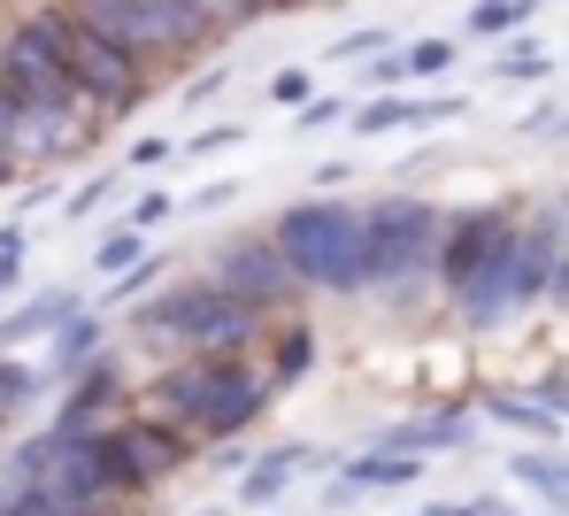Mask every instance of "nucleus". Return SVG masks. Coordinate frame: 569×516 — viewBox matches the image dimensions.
I'll return each instance as SVG.
<instances>
[{
    "label": "nucleus",
    "mask_w": 569,
    "mask_h": 516,
    "mask_svg": "<svg viewBox=\"0 0 569 516\" xmlns=\"http://www.w3.org/2000/svg\"><path fill=\"white\" fill-rule=\"evenodd\" d=\"M93 431H100V470H108L116 494H147V486H162V478L192 455V439L178 431V424H162V416H139V424H93Z\"/></svg>",
    "instance_id": "8"
},
{
    "label": "nucleus",
    "mask_w": 569,
    "mask_h": 516,
    "mask_svg": "<svg viewBox=\"0 0 569 516\" xmlns=\"http://www.w3.org/2000/svg\"><path fill=\"white\" fill-rule=\"evenodd\" d=\"M308 463H316V447H270V455L247 470V502H278V494L300 478V470H308Z\"/></svg>",
    "instance_id": "15"
},
{
    "label": "nucleus",
    "mask_w": 569,
    "mask_h": 516,
    "mask_svg": "<svg viewBox=\"0 0 569 516\" xmlns=\"http://www.w3.org/2000/svg\"><path fill=\"white\" fill-rule=\"evenodd\" d=\"M439 70H455V39H423V47H408V78H439Z\"/></svg>",
    "instance_id": "23"
},
{
    "label": "nucleus",
    "mask_w": 569,
    "mask_h": 516,
    "mask_svg": "<svg viewBox=\"0 0 569 516\" xmlns=\"http://www.w3.org/2000/svg\"><path fill=\"white\" fill-rule=\"evenodd\" d=\"M100 355V316H62V331H54V363H62V370H86V363H93Z\"/></svg>",
    "instance_id": "18"
},
{
    "label": "nucleus",
    "mask_w": 569,
    "mask_h": 516,
    "mask_svg": "<svg viewBox=\"0 0 569 516\" xmlns=\"http://www.w3.org/2000/svg\"><path fill=\"white\" fill-rule=\"evenodd\" d=\"M531 23V0H477L470 8V31H516Z\"/></svg>",
    "instance_id": "22"
},
{
    "label": "nucleus",
    "mask_w": 569,
    "mask_h": 516,
    "mask_svg": "<svg viewBox=\"0 0 569 516\" xmlns=\"http://www.w3.org/2000/svg\"><path fill=\"white\" fill-rule=\"evenodd\" d=\"M108 401H116V370H108V363H86V370H78V394H70V401H62V416H54V424H93L100 409H108Z\"/></svg>",
    "instance_id": "16"
},
{
    "label": "nucleus",
    "mask_w": 569,
    "mask_h": 516,
    "mask_svg": "<svg viewBox=\"0 0 569 516\" xmlns=\"http://www.w3.org/2000/svg\"><path fill=\"white\" fill-rule=\"evenodd\" d=\"M39 16V31L54 39V54L70 62V78L86 86V101L100 108V116H123V108H139V93H147V62L139 54H123L108 31H93L70 0H54V8H31Z\"/></svg>",
    "instance_id": "4"
},
{
    "label": "nucleus",
    "mask_w": 569,
    "mask_h": 516,
    "mask_svg": "<svg viewBox=\"0 0 569 516\" xmlns=\"http://www.w3.org/2000/svg\"><path fill=\"white\" fill-rule=\"evenodd\" d=\"M555 278H562V255L547 239H531V231L508 224V239L455 286V309L470 316V324H500V316L531 309L539 294H555Z\"/></svg>",
    "instance_id": "6"
},
{
    "label": "nucleus",
    "mask_w": 569,
    "mask_h": 516,
    "mask_svg": "<svg viewBox=\"0 0 569 516\" xmlns=\"http://www.w3.org/2000/svg\"><path fill=\"white\" fill-rule=\"evenodd\" d=\"M370 216V278H408L439 255V208L431 201H378L362 208Z\"/></svg>",
    "instance_id": "9"
},
{
    "label": "nucleus",
    "mask_w": 569,
    "mask_h": 516,
    "mask_svg": "<svg viewBox=\"0 0 569 516\" xmlns=\"http://www.w3.org/2000/svg\"><path fill=\"white\" fill-rule=\"evenodd\" d=\"M462 431H470V416H416V424H392L378 447H400V455H431V447H462Z\"/></svg>",
    "instance_id": "14"
},
{
    "label": "nucleus",
    "mask_w": 569,
    "mask_h": 516,
    "mask_svg": "<svg viewBox=\"0 0 569 516\" xmlns=\"http://www.w3.org/2000/svg\"><path fill=\"white\" fill-rule=\"evenodd\" d=\"M70 8H78L93 31H108L123 54H139V62H178V54H192V47L216 39L192 0H70Z\"/></svg>",
    "instance_id": "7"
},
{
    "label": "nucleus",
    "mask_w": 569,
    "mask_h": 516,
    "mask_svg": "<svg viewBox=\"0 0 569 516\" xmlns=\"http://www.w3.org/2000/svg\"><path fill=\"white\" fill-rule=\"evenodd\" d=\"M284 247V262L300 270V286H323V294H355L370 286V216L347 201H300L278 216L270 231Z\"/></svg>",
    "instance_id": "3"
},
{
    "label": "nucleus",
    "mask_w": 569,
    "mask_h": 516,
    "mask_svg": "<svg viewBox=\"0 0 569 516\" xmlns=\"http://www.w3.org/2000/svg\"><path fill=\"white\" fill-rule=\"evenodd\" d=\"M8 416H16V409H8V401H0V424H8Z\"/></svg>",
    "instance_id": "34"
},
{
    "label": "nucleus",
    "mask_w": 569,
    "mask_h": 516,
    "mask_svg": "<svg viewBox=\"0 0 569 516\" xmlns=\"http://www.w3.org/2000/svg\"><path fill=\"white\" fill-rule=\"evenodd\" d=\"M492 70H500V78H547V62H539V54H500Z\"/></svg>",
    "instance_id": "27"
},
{
    "label": "nucleus",
    "mask_w": 569,
    "mask_h": 516,
    "mask_svg": "<svg viewBox=\"0 0 569 516\" xmlns=\"http://www.w3.org/2000/svg\"><path fill=\"white\" fill-rule=\"evenodd\" d=\"M93 262L108 270V278H123L131 262H147V247H139V224H123V231H108V239H100V255H93Z\"/></svg>",
    "instance_id": "20"
},
{
    "label": "nucleus",
    "mask_w": 569,
    "mask_h": 516,
    "mask_svg": "<svg viewBox=\"0 0 569 516\" xmlns=\"http://www.w3.org/2000/svg\"><path fill=\"white\" fill-rule=\"evenodd\" d=\"M0 78L16 86V101L31 108V147H39V162L70 155V147L86 139V123L100 116V108L86 101V86L70 78V62L54 54V39L39 31V16H23V23L0 39Z\"/></svg>",
    "instance_id": "1"
},
{
    "label": "nucleus",
    "mask_w": 569,
    "mask_h": 516,
    "mask_svg": "<svg viewBox=\"0 0 569 516\" xmlns=\"http://www.w3.org/2000/svg\"><path fill=\"white\" fill-rule=\"evenodd\" d=\"M262 316L270 309H254L247 294H231L223 278H208V286H178V294L147 301L139 324L162 331V339H186L192 355H239V347L262 339Z\"/></svg>",
    "instance_id": "5"
},
{
    "label": "nucleus",
    "mask_w": 569,
    "mask_h": 516,
    "mask_svg": "<svg viewBox=\"0 0 569 516\" xmlns=\"http://www.w3.org/2000/svg\"><path fill=\"white\" fill-rule=\"evenodd\" d=\"M170 208H178V201H170V194H147V201L131 208V224H139V231H147V224H162V216H170Z\"/></svg>",
    "instance_id": "31"
},
{
    "label": "nucleus",
    "mask_w": 569,
    "mask_h": 516,
    "mask_svg": "<svg viewBox=\"0 0 569 516\" xmlns=\"http://www.w3.org/2000/svg\"><path fill=\"white\" fill-rule=\"evenodd\" d=\"M308 347H316L308 331H284V347H278V370H270V378H292V370L308 363Z\"/></svg>",
    "instance_id": "25"
},
{
    "label": "nucleus",
    "mask_w": 569,
    "mask_h": 516,
    "mask_svg": "<svg viewBox=\"0 0 569 516\" xmlns=\"http://www.w3.org/2000/svg\"><path fill=\"white\" fill-rule=\"evenodd\" d=\"M192 8H200V23H208V31H239V23L270 16L262 0H192Z\"/></svg>",
    "instance_id": "21"
},
{
    "label": "nucleus",
    "mask_w": 569,
    "mask_h": 516,
    "mask_svg": "<svg viewBox=\"0 0 569 516\" xmlns=\"http://www.w3.org/2000/svg\"><path fill=\"white\" fill-rule=\"evenodd\" d=\"M262 8H270V16H278V8H292V0H262Z\"/></svg>",
    "instance_id": "33"
},
{
    "label": "nucleus",
    "mask_w": 569,
    "mask_h": 516,
    "mask_svg": "<svg viewBox=\"0 0 569 516\" xmlns=\"http://www.w3.org/2000/svg\"><path fill=\"white\" fill-rule=\"evenodd\" d=\"M70 309H78V301H70L62 286H54V294H31V301H23L16 316H0V347H23V339H47V331H62V316H70Z\"/></svg>",
    "instance_id": "13"
},
{
    "label": "nucleus",
    "mask_w": 569,
    "mask_h": 516,
    "mask_svg": "<svg viewBox=\"0 0 569 516\" xmlns=\"http://www.w3.org/2000/svg\"><path fill=\"white\" fill-rule=\"evenodd\" d=\"M108 194H116V178H93L86 194H70V216H93V208L108 201Z\"/></svg>",
    "instance_id": "29"
},
{
    "label": "nucleus",
    "mask_w": 569,
    "mask_h": 516,
    "mask_svg": "<svg viewBox=\"0 0 569 516\" xmlns=\"http://www.w3.org/2000/svg\"><path fill=\"white\" fill-rule=\"evenodd\" d=\"M439 116H462V101H370L355 123L362 131H400V123H439Z\"/></svg>",
    "instance_id": "17"
},
{
    "label": "nucleus",
    "mask_w": 569,
    "mask_h": 516,
    "mask_svg": "<svg viewBox=\"0 0 569 516\" xmlns=\"http://www.w3.org/2000/svg\"><path fill=\"white\" fill-rule=\"evenodd\" d=\"M362 78H370V86H408V54H378Z\"/></svg>",
    "instance_id": "26"
},
{
    "label": "nucleus",
    "mask_w": 569,
    "mask_h": 516,
    "mask_svg": "<svg viewBox=\"0 0 569 516\" xmlns=\"http://www.w3.org/2000/svg\"><path fill=\"white\" fill-rule=\"evenodd\" d=\"M416 470H423V455H400V447H370V455H355L347 463V478H339V502L347 494H362V486H416Z\"/></svg>",
    "instance_id": "11"
},
{
    "label": "nucleus",
    "mask_w": 569,
    "mask_h": 516,
    "mask_svg": "<svg viewBox=\"0 0 569 516\" xmlns=\"http://www.w3.org/2000/svg\"><path fill=\"white\" fill-rule=\"evenodd\" d=\"M31 162H39V147H31V108L16 101V86L0 78V186L23 178Z\"/></svg>",
    "instance_id": "12"
},
{
    "label": "nucleus",
    "mask_w": 569,
    "mask_h": 516,
    "mask_svg": "<svg viewBox=\"0 0 569 516\" xmlns=\"http://www.w3.org/2000/svg\"><path fill=\"white\" fill-rule=\"evenodd\" d=\"M339 116H347L339 101H308V116H300V131H316V123H339Z\"/></svg>",
    "instance_id": "32"
},
{
    "label": "nucleus",
    "mask_w": 569,
    "mask_h": 516,
    "mask_svg": "<svg viewBox=\"0 0 569 516\" xmlns=\"http://www.w3.org/2000/svg\"><path fill=\"white\" fill-rule=\"evenodd\" d=\"M16 270H23V224H0V294L16 286Z\"/></svg>",
    "instance_id": "24"
},
{
    "label": "nucleus",
    "mask_w": 569,
    "mask_h": 516,
    "mask_svg": "<svg viewBox=\"0 0 569 516\" xmlns=\"http://www.w3.org/2000/svg\"><path fill=\"white\" fill-rule=\"evenodd\" d=\"M270 93H278V101H308V70H278Z\"/></svg>",
    "instance_id": "30"
},
{
    "label": "nucleus",
    "mask_w": 569,
    "mask_h": 516,
    "mask_svg": "<svg viewBox=\"0 0 569 516\" xmlns=\"http://www.w3.org/2000/svg\"><path fill=\"white\" fill-rule=\"evenodd\" d=\"M216 278H223L231 294H247L254 309H284V301H292V286H300V270L284 262L278 239H231V247H223V262H216Z\"/></svg>",
    "instance_id": "10"
},
{
    "label": "nucleus",
    "mask_w": 569,
    "mask_h": 516,
    "mask_svg": "<svg viewBox=\"0 0 569 516\" xmlns=\"http://www.w3.org/2000/svg\"><path fill=\"white\" fill-rule=\"evenodd\" d=\"M262 401H270V370H254L239 355H200L154 386V416L178 424L186 439H231L262 416Z\"/></svg>",
    "instance_id": "2"
},
{
    "label": "nucleus",
    "mask_w": 569,
    "mask_h": 516,
    "mask_svg": "<svg viewBox=\"0 0 569 516\" xmlns=\"http://www.w3.org/2000/svg\"><path fill=\"white\" fill-rule=\"evenodd\" d=\"M516 478L539 486L547 502H562V509H569V463H555V455H516Z\"/></svg>",
    "instance_id": "19"
},
{
    "label": "nucleus",
    "mask_w": 569,
    "mask_h": 516,
    "mask_svg": "<svg viewBox=\"0 0 569 516\" xmlns=\"http://www.w3.org/2000/svg\"><path fill=\"white\" fill-rule=\"evenodd\" d=\"M247 131H231V123H216V131H192V155H216V147H239Z\"/></svg>",
    "instance_id": "28"
}]
</instances>
